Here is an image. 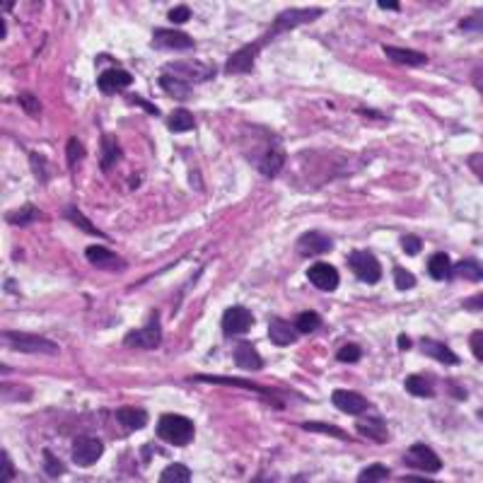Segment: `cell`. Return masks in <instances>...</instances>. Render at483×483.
I'll return each instance as SVG.
<instances>
[{
  "label": "cell",
  "mask_w": 483,
  "mask_h": 483,
  "mask_svg": "<svg viewBox=\"0 0 483 483\" xmlns=\"http://www.w3.org/2000/svg\"><path fill=\"white\" fill-rule=\"evenodd\" d=\"M8 37V24H5V19L0 22V39H5Z\"/></svg>",
  "instance_id": "obj_53"
},
{
  "label": "cell",
  "mask_w": 483,
  "mask_h": 483,
  "mask_svg": "<svg viewBox=\"0 0 483 483\" xmlns=\"http://www.w3.org/2000/svg\"><path fill=\"white\" fill-rule=\"evenodd\" d=\"M404 389L411 397H418V399L433 397V382H430V377H425V374H411V377H406Z\"/></svg>",
  "instance_id": "obj_30"
},
{
  "label": "cell",
  "mask_w": 483,
  "mask_h": 483,
  "mask_svg": "<svg viewBox=\"0 0 483 483\" xmlns=\"http://www.w3.org/2000/svg\"><path fill=\"white\" fill-rule=\"evenodd\" d=\"M85 155H87V150L78 138H70V141L65 143V160H68V167H78V162Z\"/></svg>",
  "instance_id": "obj_38"
},
{
  "label": "cell",
  "mask_w": 483,
  "mask_h": 483,
  "mask_svg": "<svg viewBox=\"0 0 483 483\" xmlns=\"http://www.w3.org/2000/svg\"><path fill=\"white\" fill-rule=\"evenodd\" d=\"M384 56L389 61L399 65H406V68H418V65L428 63V56L420 54L415 49H404V46H384Z\"/></svg>",
  "instance_id": "obj_20"
},
{
  "label": "cell",
  "mask_w": 483,
  "mask_h": 483,
  "mask_svg": "<svg viewBox=\"0 0 483 483\" xmlns=\"http://www.w3.org/2000/svg\"><path fill=\"white\" fill-rule=\"evenodd\" d=\"M363 358V348L358 343H346L336 351V361L338 363H358Z\"/></svg>",
  "instance_id": "obj_40"
},
{
  "label": "cell",
  "mask_w": 483,
  "mask_h": 483,
  "mask_svg": "<svg viewBox=\"0 0 483 483\" xmlns=\"http://www.w3.org/2000/svg\"><path fill=\"white\" fill-rule=\"evenodd\" d=\"M116 420L126 430H143L148 425V411L136 409V406H121L116 411Z\"/></svg>",
  "instance_id": "obj_26"
},
{
  "label": "cell",
  "mask_w": 483,
  "mask_h": 483,
  "mask_svg": "<svg viewBox=\"0 0 483 483\" xmlns=\"http://www.w3.org/2000/svg\"><path fill=\"white\" fill-rule=\"evenodd\" d=\"M358 111H361V114H365V116H372V119H387V116L379 114V111H370V109H358Z\"/></svg>",
  "instance_id": "obj_52"
},
{
  "label": "cell",
  "mask_w": 483,
  "mask_h": 483,
  "mask_svg": "<svg viewBox=\"0 0 483 483\" xmlns=\"http://www.w3.org/2000/svg\"><path fill=\"white\" fill-rule=\"evenodd\" d=\"M133 85V75L123 68H106L97 75V87H100L102 95H119L121 90Z\"/></svg>",
  "instance_id": "obj_13"
},
{
  "label": "cell",
  "mask_w": 483,
  "mask_h": 483,
  "mask_svg": "<svg viewBox=\"0 0 483 483\" xmlns=\"http://www.w3.org/2000/svg\"><path fill=\"white\" fill-rule=\"evenodd\" d=\"M356 430L361 435H365V438H370L372 443H387L389 440V433H387V425H384V420L382 418H358V423H356Z\"/></svg>",
  "instance_id": "obj_22"
},
{
  "label": "cell",
  "mask_w": 483,
  "mask_h": 483,
  "mask_svg": "<svg viewBox=\"0 0 483 483\" xmlns=\"http://www.w3.org/2000/svg\"><path fill=\"white\" fill-rule=\"evenodd\" d=\"M428 274H430V278H435V280H450L452 278V259L445 254V251L430 256Z\"/></svg>",
  "instance_id": "obj_29"
},
{
  "label": "cell",
  "mask_w": 483,
  "mask_h": 483,
  "mask_svg": "<svg viewBox=\"0 0 483 483\" xmlns=\"http://www.w3.org/2000/svg\"><path fill=\"white\" fill-rule=\"evenodd\" d=\"M63 471H65L63 461H61L51 450H44V474L49 476V479H61Z\"/></svg>",
  "instance_id": "obj_37"
},
{
  "label": "cell",
  "mask_w": 483,
  "mask_h": 483,
  "mask_svg": "<svg viewBox=\"0 0 483 483\" xmlns=\"http://www.w3.org/2000/svg\"><path fill=\"white\" fill-rule=\"evenodd\" d=\"M452 276H459L464 280H474L479 283L483 278V269L479 259H461L457 264H452Z\"/></svg>",
  "instance_id": "obj_31"
},
{
  "label": "cell",
  "mask_w": 483,
  "mask_h": 483,
  "mask_svg": "<svg viewBox=\"0 0 483 483\" xmlns=\"http://www.w3.org/2000/svg\"><path fill=\"white\" fill-rule=\"evenodd\" d=\"M128 102H133V104H138L141 109H145V111H150L152 116H160V109H157L152 102H148V100H141L138 95H128Z\"/></svg>",
  "instance_id": "obj_47"
},
{
  "label": "cell",
  "mask_w": 483,
  "mask_h": 483,
  "mask_svg": "<svg viewBox=\"0 0 483 483\" xmlns=\"http://www.w3.org/2000/svg\"><path fill=\"white\" fill-rule=\"evenodd\" d=\"M459 27L464 29V32H479V29H481V13H476V15H471V17L461 19Z\"/></svg>",
  "instance_id": "obj_48"
},
{
  "label": "cell",
  "mask_w": 483,
  "mask_h": 483,
  "mask_svg": "<svg viewBox=\"0 0 483 483\" xmlns=\"http://www.w3.org/2000/svg\"><path fill=\"white\" fill-rule=\"evenodd\" d=\"M104 454V445H102L100 438L95 435H78L73 440V447H70V459H73L75 466L80 469H87V466H95L97 461Z\"/></svg>",
  "instance_id": "obj_6"
},
{
  "label": "cell",
  "mask_w": 483,
  "mask_h": 483,
  "mask_svg": "<svg viewBox=\"0 0 483 483\" xmlns=\"http://www.w3.org/2000/svg\"><path fill=\"white\" fill-rule=\"evenodd\" d=\"M392 471L384 464H370L358 474V483H372V481H387Z\"/></svg>",
  "instance_id": "obj_36"
},
{
  "label": "cell",
  "mask_w": 483,
  "mask_h": 483,
  "mask_svg": "<svg viewBox=\"0 0 483 483\" xmlns=\"http://www.w3.org/2000/svg\"><path fill=\"white\" fill-rule=\"evenodd\" d=\"M259 51H261V46L256 44V41L242 46V49H237L228 58V63H225V73L228 75H249L256 65V56H259Z\"/></svg>",
  "instance_id": "obj_11"
},
{
  "label": "cell",
  "mask_w": 483,
  "mask_h": 483,
  "mask_svg": "<svg viewBox=\"0 0 483 483\" xmlns=\"http://www.w3.org/2000/svg\"><path fill=\"white\" fill-rule=\"evenodd\" d=\"M471 351H474V358L476 361H483V331L481 328H476L474 333H471Z\"/></svg>",
  "instance_id": "obj_45"
},
{
  "label": "cell",
  "mask_w": 483,
  "mask_h": 483,
  "mask_svg": "<svg viewBox=\"0 0 483 483\" xmlns=\"http://www.w3.org/2000/svg\"><path fill=\"white\" fill-rule=\"evenodd\" d=\"M164 73H172L187 82H203L213 78L215 70L203 63H196V61H187V63H169Z\"/></svg>",
  "instance_id": "obj_17"
},
{
  "label": "cell",
  "mask_w": 483,
  "mask_h": 483,
  "mask_svg": "<svg viewBox=\"0 0 483 483\" xmlns=\"http://www.w3.org/2000/svg\"><path fill=\"white\" fill-rule=\"evenodd\" d=\"M191 19V8L189 5H177V8L169 10V22L172 24H184Z\"/></svg>",
  "instance_id": "obj_43"
},
{
  "label": "cell",
  "mask_w": 483,
  "mask_h": 483,
  "mask_svg": "<svg viewBox=\"0 0 483 483\" xmlns=\"http://www.w3.org/2000/svg\"><path fill=\"white\" fill-rule=\"evenodd\" d=\"M220 326H223V333L228 338L242 336V333L251 331V326H254V315H251L246 307L232 305L223 312V322H220Z\"/></svg>",
  "instance_id": "obj_9"
},
{
  "label": "cell",
  "mask_w": 483,
  "mask_h": 483,
  "mask_svg": "<svg viewBox=\"0 0 483 483\" xmlns=\"http://www.w3.org/2000/svg\"><path fill=\"white\" fill-rule=\"evenodd\" d=\"M157 438L172 447H187L196 438V425L191 418L179 413H162L157 420Z\"/></svg>",
  "instance_id": "obj_2"
},
{
  "label": "cell",
  "mask_w": 483,
  "mask_h": 483,
  "mask_svg": "<svg viewBox=\"0 0 483 483\" xmlns=\"http://www.w3.org/2000/svg\"><path fill=\"white\" fill-rule=\"evenodd\" d=\"M331 249H333L331 237L319 232V230H310V232H305L300 239H297V251H300V256H305V259L328 254Z\"/></svg>",
  "instance_id": "obj_14"
},
{
  "label": "cell",
  "mask_w": 483,
  "mask_h": 483,
  "mask_svg": "<svg viewBox=\"0 0 483 483\" xmlns=\"http://www.w3.org/2000/svg\"><path fill=\"white\" fill-rule=\"evenodd\" d=\"M162 343V324H160V312L152 310L150 319L145 326L133 328L123 336V346L128 348H143V351H155Z\"/></svg>",
  "instance_id": "obj_4"
},
{
  "label": "cell",
  "mask_w": 483,
  "mask_h": 483,
  "mask_svg": "<svg viewBox=\"0 0 483 483\" xmlns=\"http://www.w3.org/2000/svg\"><path fill=\"white\" fill-rule=\"evenodd\" d=\"M471 169H476V174H479V179H481V155L471 157Z\"/></svg>",
  "instance_id": "obj_51"
},
{
  "label": "cell",
  "mask_w": 483,
  "mask_h": 483,
  "mask_svg": "<svg viewBox=\"0 0 483 483\" xmlns=\"http://www.w3.org/2000/svg\"><path fill=\"white\" fill-rule=\"evenodd\" d=\"M17 102L22 104V109L27 111V114H32V116L41 114V102L34 95H29V92H22V95L17 97Z\"/></svg>",
  "instance_id": "obj_41"
},
{
  "label": "cell",
  "mask_w": 483,
  "mask_h": 483,
  "mask_svg": "<svg viewBox=\"0 0 483 483\" xmlns=\"http://www.w3.org/2000/svg\"><path fill=\"white\" fill-rule=\"evenodd\" d=\"M196 382H210V384H230V387H242V389H249V392L261 394L264 399H271L269 394H274L271 389H264L254 382H246V379H237V377H218V374H196Z\"/></svg>",
  "instance_id": "obj_23"
},
{
  "label": "cell",
  "mask_w": 483,
  "mask_h": 483,
  "mask_svg": "<svg viewBox=\"0 0 483 483\" xmlns=\"http://www.w3.org/2000/svg\"><path fill=\"white\" fill-rule=\"evenodd\" d=\"M331 404L348 415H363L365 411L370 409L367 399L358 392H351V389H336V392L331 394Z\"/></svg>",
  "instance_id": "obj_16"
},
{
  "label": "cell",
  "mask_w": 483,
  "mask_h": 483,
  "mask_svg": "<svg viewBox=\"0 0 483 483\" xmlns=\"http://www.w3.org/2000/svg\"><path fill=\"white\" fill-rule=\"evenodd\" d=\"M285 148L280 145V141L278 138H271V143L269 145L264 148V152H261L259 157H254V167L259 169L264 177H269V179H274V177H278L280 174V169L285 167Z\"/></svg>",
  "instance_id": "obj_7"
},
{
  "label": "cell",
  "mask_w": 483,
  "mask_h": 483,
  "mask_svg": "<svg viewBox=\"0 0 483 483\" xmlns=\"http://www.w3.org/2000/svg\"><path fill=\"white\" fill-rule=\"evenodd\" d=\"M85 259L90 261L92 266H97V269H104V271H123V269H126V261H123L119 254H114L111 249L100 246V244L87 246Z\"/></svg>",
  "instance_id": "obj_15"
},
{
  "label": "cell",
  "mask_w": 483,
  "mask_h": 483,
  "mask_svg": "<svg viewBox=\"0 0 483 483\" xmlns=\"http://www.w3.org/2000/svg\"><path fill=\"white\" fill-rule=\"evenodd\" d=\"M292 326L297 328V333H315L322 326V317L317 312H302V315L295 317Z\"/></svg>",
  "instance_id": "obj_35"
},
{
  "label": "cell",
  "mask_w": 483,
  "mask_h": 483,
  "mask_svg": "<svg viewBox=\"0 0 483 483\" xmlns=\"http://www.w3.org/2000/svg\"><path fill=\"white\" fill-rule=\"evenodd\" d=\"M13 8H15V3H8V0L3 3V10H5V13H8V10H13Z\"/></svg>",
  "instance_id": "obj_54"
},
{
  "label": "cell",
  "mask_w": 483,
  "mask_h": 483,
  "mask_svg": "<svg viewBox=\"0 0 483 483\" xmlns=\"http://www.w3.org/2000/svg\"><path fill=\"white\" fill-rule=\"evenodd\" d=\"M232 356H235V365L246 370V372H259V370L264 367V361H261L259 351H256L251 341H239L237 346H235Z\"/></svg>",
  "instance_id": "obj_19"
},
{
  "label": "cell",
  "mask_w": 483,
  "mask_h": 483,
  "mask_svg": "<svg viewBox=\"0 0 483 483\" xmlns=\"http://www.w3.org/2000/svg\"><path fill=\"white\" fill-rule=\"evenodd\" d=\"M191 481V471L184 464H169L160 474V483H187Z\"/></svg>",
  "instance_id": "obj_34"
},
{
  "label": "cell",
  "mask_w": 483,
  "mask_h": 483,
  "mask_svg": "<svg viewBox=\"0 0 483 483\" xmlns=\"http://www.w3.org/2000/svg\"><path fill=\"white\" fill-rule=\"evenodd\" d=\"M402 249H404V254H409V256L420 254V251H423V239L415 237V235H404V237H402Z\"/></svg>",
  "instance_id": "obj_42"
},
{
  "label": "cell",
  "mask_w": 483,
  "mask_h": 483,
  "mask_svg": "<svg viewBox=\"0 0 483 483\" xmlns=\"http://www.w3.org/2000/svg\"><path fill=\"white\" fill-rule=\"evenodd\" d=\"M121 157H123V150L119 148V143H116V138L114 136H102V172H111V169L116 167V164L121 162Z\"/></svg>",
  "instance_id": "obj_27"
},
{
  "label": "cell",
  "mask_w": 483,
  "mask_h": 483,
  "mask_svg": "<svg viewBox=\"0 0 483 483\" xmlns=\"http://www.w3.org/2000/svg\"><path fill=\"white\" fill-rule=\"evenodd\" d=\"M196 46L189 34H184L182 29H160L157 27L152 32V49L155 51H189Z\"/></svg>",
  "instance_id": "obj_10"
},
{
  "label": "cell",
  "mask_w": 483,
  "mask_h": 483,
  "mask_svg": "<svg viewBox=\"0 0 483 483\" xmlns=\"http://www.w3.org/2000/svg\"><path fill=\"white\" fill-rule=\"evenodd\" d=\"M404 464L411 466V469L425 471V474H438L443 469V459L435 454V450H430L423 443H415L409 447V452L404 454Z\"/></svg>",
  "instance_id": "obj_8"
},
{
  "label": "cell",
  "mask_w": 483,
  "mask_h": 483,
  "mask_svg": "<svg viewBox=\"0 0 483 483\" xmlns=\"http://www.w3.org/2000/svg\"><path fill=\"white\" fill-rule=\"evenodd\" d=\"M157 85L162 87V92L174 97V100H189V97H191V82L177 78V75H172V73H162L160 78H157Z\"/></svg>",
  "instance_id": "obj_25"
},
{
  "label": "cell",
  "mask_w": 483,
  "mask_h": 483,
  "mask_svg": "<svg viewBox=\"0 0 483 483\" xmlns=\"http://www.w3.org/2000/svg\"><path fill=\"white\" fill-rule=\"evenodd\" d=\"M269 338L274 346H292V343L297 341V328L292 326L290 322L274 317V319L269 322Z\"/></svg>",
  "instance_id": "obj_21"
},
{
  "label": "cell",
  "mask_w": 483,
  "mask_h": 483,
  "mask_svg": "<svg viewBox=\"0 0 483 483\" xmlns=\"http://www.w3.org/2000/svg\"><path fill=\"white\" fill-rule=\"evenodd\" d=\"M322 15H324V8H287V10H283L280 15H276L274 22H271L269 32H266L261 39H256V44L264 49V46L271 44L278 34L290 32V29L300 27V24L315 22V19H319Z\"/></svg>",
  "instance_id": "obj_1"
},
{
  "label": "cell",
  "mask_w": 483,
  "mask_h": 483,
  "mask_svg": "<svg viewBox=\"0 0 483 483\" xmlns=\"http://www.w3.org/2000/svg\"><path fill=\"white\" fill-rule=\"evenodd\" d=\"M167 128L172 133H189L196 128V119H193V114L189 109L179 106V109H174L172 114L167 116Z\"/></svg>",
  "instance_id": "obj_28"
},
{
  "label": "cell",
  "mask_w": 483,
  "mask_h": 483,
  "mask_svg": "<svg viewBox=\"0 0 483 483\" xmlns=\"http://www.w3.org/2000/svg\"><path fill=\"white\" fill-rule=\"evenodd\" d=\"M348 266L356 274L358 280L367 283V285H374L382 278V264L377 261V256L367 249H356L348 254Z\"/></svg>",
  "instance_id": "obj_5"
},
{
  "label": "cell",
  "mask_w": 483,
  "mask_h": 483,
  "mask_svg": "<svg viewBox=\"0 0 483 483\" xmlns=\"http://www.w3.org/2000/svg\"><path fill=\"white\" fill-rule=\"evenodd\" d=\"M418 351L423 353L425 358H433V361L443 363V365H459L461 358L457 356L454 351L445 346V343L435 341V338H420L418 341Z\"/></svg>",
  "instance_id": "obj_18"
},
{
  "label": "cell",
  "mask_w": 483,
  "mask_h": 483,
  "mask_svg": "<svg viewBox=\"0 0 483 483\" xmlns=\"http://www.w3.org/2000/svg\"><path fill=\"white\" fill-rule=\"evenodd\" d=\"M0 479H3V481H13L15 479V466H13L10 454L5 450H0Z\"/></svg>",
  "instance_id": "obj_44"
},
{
  "label": "cell",
  "mask_w": 483,
  "mask_h": 483,
  "mask_svg": "<svg viewBox=\"0 0 483 483\" xmlns=\"http://www.w3.org/2000/svg\"><path fill=\"white\" fill-rule=\"evenodd\" d=\"M3 341L8 348L17 353H27V356H58V346L49 338L37 336V333L3 331Z\"/></svg>",
  "instance_id": "obj_3"
},
{
  "label": "cell",
  "mask_w": 483,
  "mask_h": 483,
  "mask_svg": "<svg viewBox=\"0 0 483 483\" xmlns=\"http://www.w3.org/2000/svg\"><path fill=\"white\" fill-rule=\"evenodd\" d=\"M307 280L315 287H319L322 292H333L338 287V283H341V276H338V271L331 264L317 261V264H312L307 269Z\"/></svg>",
  "instance_id": "obj_12"
},
{
  "label": "cell",
  "mask_w": 483,
  "mask_h": 483,
  "mask_svg": "<svg viewBox=\"0 0 483 483\" xmlns=\"http://www.w3.org/2000/svg\"><path fill=\"white\" fill-rule=\"evenodd\" d=\"M377 8L389 10V13H399V10H402V3H399V0H377Z\"/></svg>",
  "instance_id": "obj_49"
},
{
  "label": "cell",
  "mask_w": 483,
  "mask_h": 483,
  "mask_svg": "<svg viewBox=\"0 0 483 483\" xmlns=\"http://www.w3.org/2000/svg\"><path fill=\"white\" fill-rule=\"evenodd\" d=\"M411 346H413V343H411V338L406 336V333H402V336H399V348H402V351H409Z\"/></svg>",
  "instance_id": "obj_50"
},
{
  "label": "cell",
  "mask_w": 483,
  "mask_h": 483,
  "mask_svg": "<svg viewBox=\"0 0 483 483\" xmlns=\"http://www.w3.org/2000/svg\"><path fill=\"white\" fill-rule=\"evenodd\" d=\"M41 213L37 210V205L32 203H24L19 210H13V213H5V223L8 225H29L34 220H39Z\"/></svg>",
  "instance_id": "obj_32"
},
{
  "label": "cell",
  "mask_w": 483,
  "mask_h": 483,
  "mask_svg": "<svg viewBox=\"0 0 483 483\" xmlns=\"http://www.w3.org/2000/svg\"><path fill=\"white\" fill-rule=\"evenodd\" d=\"M63 218L68 220V223H73L75 228L82 230V232H87L90 237H97V239H106L109 242V237H106V232H102V230H97L95 225L90 223V220L85 218V215L80 213V208L75 203H70V205H65L63 208Z\"/></svg>",
  "instance_id": "obj_24"
},
{
  "label": "cell",
  "mask_w": 483,
  "mask_h": 483,
  "mask_svg": "<svg viewBox=\"0 0 483 483\" xmlns=\"http://www.w3.org/2000/svg\"><path fill=\"white\" fill-rule=\"evenodd\" d=\"M29 160H32L34 164V172H37V177H39V182H46V179H49V174H44V164H46V157L44 155H39V152H32V155H29Z\"/></svg>",
  "instance_id": "obj_46"
},
{
  "label": "cell",
  "mask_w": 483,
  "mask_h": 483,
  "mask_svg": "<svg viewBox=\"0 0 483 483\" xmlns=\"http://www.w3.org/2000/svg\"><path fill=\"white\" fill-rule=\"evenodd\" d=\"M302 430H307V433H322V435H328V438L346 440V443L351 440V435H348L346 430L331 423H302Z\"/></svg>",
  "instance_id": "obj_33"
},
{
  "label": "cell",
  "mask_w": 483,
  "mask_h": 483,
  "mask_svg": "<svg viewBox=\"0 0 483 483\" xmlns=\"http://www.w3.org/2000/svg\"><path fill=\"white\" fill-rule=\"evenodd\" d=\"M415 283H418V278H415L411 271H406L404 266H394V285H397V290H411V287H415Z\"/></svg>",
  "instance_id": "obj_39"
}]
</instances>
